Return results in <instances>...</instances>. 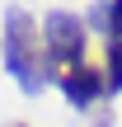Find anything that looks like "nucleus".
<instances>
[{"label":"nucleus","instance_id":"f03ea898","mask_svg":"<svg viewBox=\"0 0 122 127\" xmlns=\"http://www.w3.org/2000/svg\"><path fill=\"white\" fill-rule=\"evenodd\" d=\"M42 61H47V80L56 85L66 71L85 66V47H89V33H85V19L71 14V9H47L42 14Z\"/></svg>","mask_w":122,"mask_h":127},{"label":"nucleus","instance_id":"20e7f679","mask_svg":"<svg viewBox=\"0 0 122 127\" xmlns=\"http://www.w3.org/2000/svg\"><path fill=\"white\" fill-rule=\"evenodd\" d=\"M103 90L108 99L122 94V42H103Z\"/></svg>","mask_w":122,"mask_h":127},{"label":"nucleus","instance_id":"7ed1b4c3","mask_svg":"<svg viewBox=\"0 0 122 127\" xmlns=\"http://www.w3.org/2000/svg\"><path fill=\"white\" fill-rule=\"evenodd\" d=\"M56 90L66 94V104L71 108H89V104H99L108 90H103V66H75V71H66L61 80H56Z\"/></svg>","mask_w":122,"mask_h":127},{"label":"nucleus","instance_id":"39448f33","mask_svg":"<svg viewBox=\"0 0 122 127\" xmlns=\"http://www.w3.org/2000/svg\"><path fill=\"white\" fill-rule=\"evenodd\" d=\"M103 42H122V0H108V24H103Z\"/></svg>","mask_w":122,"mask_h":127},{"label":"nucleus","instance_id":"423d86ee","mask_svg":"<svg viewBox=\"0 0 122 127\" xmlns=\"http://www.w3.org/2000/svg\"><path fill=\"white\" fill-rule=\"evenodd\" d=\"M94 127H113V118H99V123H94Z\"/></svg>","mask_w":122,"mask_h":127},{"label":"nucleus","instance_id":"f257e3e1","mask_svg":"<svg viewBox=\"0 0 122 127\" xmlns=\"http://www.w3.org/2000/svg\"><path fill=\"white\" fill-rule=\"evenodd\" d=\"M0 61L9 71V80L24 94H42L47 85V61H42V28L33 24V14L24 5L5 9V28H0Z\"/></svg>","mask_w":122,"mask_h":127}]
</instances>
